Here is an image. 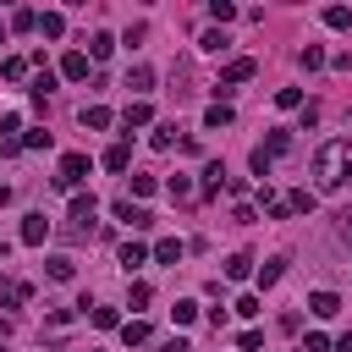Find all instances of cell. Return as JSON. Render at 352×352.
I'll return each mask as SVG.
<instances>
[{"instance_id":"8fae6325","label":"cell","mask_w":352,"mask_h":352,"mask_svg":"<svg viewBox=\"0 0 352 352\" xmlns=\"http://www.w3.org/2000/svg\"><path fill=\"white\" fill-rule=\"evenodd\" d=\"M44 275H50V280H72V275H77V258H72V253H55V258L44 264Z\"/></svg>"},{"instance_id":"cb8c5ba5","label":"cell","mask_w":352,"mask_h":352,"mask_svg":"<svg viewBox=\"0 0 352 352\" xmlns=\"http://www.w3.org/2000/svg\"><path fill=\"white\" fill-rule=\"evenodd\" d=\"M280 275H286V258H264L258 264V286H275Z\"/></svg>"},{"instance_id":"9a60e30c","label":"cell","mask_w":352,"mask_h":352,"mask_svg":"<svg viewBox=\"0 0 352 352\" xmlns=\"http://www.w3.org/2000/svg\"><path fill=\"white\" fill-rule=\"evenodd\" d=\"M143 264H148V248H143V242H126V248H121V270L132 275V270H143Z\"/></svg>"},{"instance_id":"4316f807","label":"cell","mask_w":352,"mask_h":352,"mask_svg":"<svg viewBox=\"0 0 352 352\" xmlns=\"http://www.w3.org/2000/svg\"><path fill=\"white\" fill-rule=\"evenodd\" d=\"M264 148H270V154H286V148H292V132H286V126H275V132L264 138Z\"/></svg>"},{"instance_id":"ba28073f","label":"cell","mask_w":352,"mask_h":352,"mask_svg":"<svg viewBox=\"0 0 352 352\" xmlns=\"http://www.w3.org/2000/svg\"><path fill=\"white\" fill-rule=\"evenodd\" d=\"M182 253H187L182 236H160V242H154V258H160V264H182Z\"/></svg>"},{"instance_id":"83f0119b","label":"cell","mask_w":352,"mask_h":352,"mask_svg":"<svg viewBox=\"0 0 352 352\" xmlns=\"http://www.w3.org/2000/svg\"><path fill=\"white\" fill-rule=\"evenodd\" d=\"M148 297H154L148 280H132V286H126V302H132V308H148Z\"/></svg>"},{"instance_id":"2e32d148","label":"cell","mask_w":352,"mask_h":352,"mask_svg":"<svg viewBox=\"0 0 352 352\" xmlns=\"http://www.w3.org/2000/svg\"><path fill=\"white\" fill-rule=\"evenodd\" d=\"M148 336H154V330H148V319H126V324H121V341H126V346H143Z\"/></svg>"},{"instance_id":"7bdbcfd3","label":"cell","mask_w":352,"mask_h":352,"mask_svg":"<svg viewBox=\"0 0 352 352\" xmlns=\"http://www.w3.org/2000/svg\"><path fill=\"white\" fill-rule=\"evenodd\" d=\"M341 236H346V242H352V209H346V214H341Z\"/></svg>"},{"instance_id":"1f68e13d","label":"cell","mask_w":352,"mask_h":352,"mask_svg":"<svg viewBox=\"0 0 352 352\" xmlns=\"http://www.w3.org/2000/svg\"><path fill=\"white\" fill-rule=\"evenodd\" d=\"M275 104H280V110H297V104H302V88H275Z\"/></svg>"},{"instance_id":"6da1fadb","label":"cell","mask_w":352,"mask_h":352,"mask_svg":"<svg viewBox=\"0 0 352 352\" xmlns=\"http://www.w3.org/2000/svg\"><path fill=\"white\" fill-rule=\"evenodd\" d=\"M352 176V138H330L319 154H314V182L330 192V187H341Z\"/></svg>"},{"instance_id":"52a82bcc","label":"cell","mask_w":352,"mask_h":352,"mask_svg":"<svg viewBox=\"0 0 352 352\" xmlns=\"http://www.w3.org/2000/svg\"><path fill=\"white\" fill-rule=\"evenodd\" d=\"M44 236H50V220H44L38 209H33V214H22V242H28V248H38Z\"/></svg>"},{"instance_id":"8d00e7d4","label":"cell","mask_w":352,"mask_h":352,"mask_svg":"<svg viewBox=\"0 0 352 352\" xmlns=\"http://www.w3.org/2000/svg\"><path fill=\"white\" fill-rule=\"evenodd\" d=\"M286 209H297V214H308V209H314V192H302V187H297V192L286 198Z\"/></svg>"},{"instance_id":"f35d334b","label":"cell","mask_w":352,"mask_h":352,"mask_svg":"<svg viewBox=\"0 0 352 352\" xmlns=\"http://www.w3.org/2000/svg\"><path fill=\"white\" fill-rule=\"evenodd\" d=\"M11 28H16V33H33V28H38V16H33V11H16V16H11Z\"/></svg>"},{"instance_id":"e0dca14e","label":"cell","mask_w":352,"mask_h":352,"mask_svg":"<svg viewBox=\"0 0 352 352\" xmlns=\"http://www.w3.org/2000/svg\"><path fill=\"white\" fill-rule=\"evenodd\" d=\"M0 77H6V82H28V60H22V55H6V60H0Z\"/></svg>"},{"instance_id":"836d02e7","label":"cell","mask_w":352,"mask_h":352,"mask_svg":"<svg viewBox=\"0 0 352 352\" xmlns=\"http://www.w3.org/2000/svg\"><path fill=\"white\" fill-rule=\"evenodd\" d=\"M165 192H170V198H192V182H187V176H182V170H176V176H170V182H165Z\"/></svg>"},{"instance_id":"ee69618b","label":"cell","mask_w":352,"mask_h":352,"mask_svg":"<svg viewBox=\"0 0 352 352\" xmlns=\"http://www.w3.org/2000/svg\"><path fill=\"white\" fill-rule=\"evenodd\" d=\"M336 352H352V330H346V336H341V341H336Z\"/></svg>"},{"instance_id":"4dcf8cb0","label":"cell","mask_w":352,"mask_h":352,"mask_svg":"<svg viewBox=\"0 0 352 352\" xmlns=\"http://www.w3.org/2000/svg\"><path fill=\"white\" fill-rule=\"evenodd\" d=\"M324 28H352V11H346V6H330V11H324Z\"/></svg>"},{"instance_id":"b9f144b4","label":"cell","mask_w":352,"mask_h":352,"mask_svg":"<svg viewBox=\"0 0 352 352\" xmlns=\"http://www.w3.org/2000/svg\"><path fill=\"white\" fill-rule=\"evenodd\" d=\"M297 352H330V341H324V336H302V346H297Z\"/></svg>"},{"instance_id":"277c9868","label":"cell","mask_w":352,"mask_h":352,"mask_svg":"<svg viewBox=\"0 0 352 352\" xmlns=\"http://www.w3.org/2000/svg\"><path fill=\"white\" fill-rule=\"evenodd\" d=\"M110 209H116V220H126V226H132V231H148V226H154V214H148V209H138V204H132V198H116V204H110Z\"/></svg>"},{"instance_id":"7c38bea8","label":"cell","mask_w":352,"mask_h":352,"mask_svg":"<svg viewBox=\"0 0 352 352\" xmlns=\"http://www.w3.org/2000/svg\"><path fill=\"white\" fill-rule=\"evenodd\" d=\"M60 77H72V82H82V77H88V55H82V50H72V55L60 60Z\"/></svg>"},{"instance_id":"60d3db41","label":"cell","mask_w":352,"mask_h":352,"mask_svg":"<svg viewBox=\"0 0 352 352\" xmlns=\"http://www.w3.org/2000/svg\"><path fill=\"white\" fill-rule=\"evenodd\" d=\"M154 187H160V182H154V176H132V192H138V198H148V192H154Z\"/></svg>"},{"instance_id":"44dd1931","label":"cell","mask_w":352,"mask_h":352,"mask_svg":"<svg viewBox=\"0 0 352 352\" xmlns=\"http://www.w3.org/2000/svg\"><path fill=\"white\" fill-rule=\"evenodd\" d=\"M38 33H44V38H60V33H66V16H60V11H44V16H38Z\"/></svg>"},{"instance_id":"3957f363","label":"cell","mask_w":352,"mask_h":352,"mask_svg":"<svg viewBox=\"0 0 352 352\" xmlns=\"http://www.w3.org/2000/svg\"><path fill=\"white\" fill-rule=\"evenodd\" d=\"M248 77H253V60H248V55H236V60H226V72H220V88H214V94H231V88H236V82H248Z\"/></svg>"},{"instance_id":"4fadbf2b","label":"cell","mask_w":352,"mask_h":352,"mask_svg":"<svg viewBox=\"0 0 352 352\" xmlns=\"http://www.w3.org/2000/svg\"><path fill=\"white\" fill-rule=\"evenodd\" d=\"M126 88H132V94H148V88H154V66H143V60H138V66L126 72Z\"/></svg>"},{"instance_id":"f6af8a7d","label":"cell","mask_w":352,"mask_h":352,"mask_svg":"<svg viewBox=\"0 0 352 352\" xmlns=\"http://www.w3.org/2000/svg\"><path fill=\"white\" fill-rule=\"evenodd\" d=\"M6 336H11V319H0V341H6Z\"/></svg>"},{"instance_id":"d4e9b609","label":"cell","mask_w":352,"mask_h":352,"mask_svg":"<svg viewBox=\"0 0 352 352\" xmlns=\"http://www.w3.org/2000/svg\"><path fill=\"white\" fill-rule=\"evenodd\" d=\"M110 50H116V38H110V33H94V38H88V55H94V60H104Z\"/></svg>"},{"instance_id":"9c48e42d","label":"cell","mask_w":352,"mask_h":352,"mask_svg":"<svg viewBox=\"0 0 352 352\" xmlns=\"http://www.w3.org/2000/svg\"><path fill=\"white\" fill-rule=\"evenodd\" d=\"M198 50H204V55H226V50H231V38H226L220 28H204V33H198Z\"/></svg>"},{"instance_id":"30bf717a","label":"cell","mask_w":352,"mask_h":352,"mask_svg":"<svg viewBox=\"0 0 352 352\" xmlns=\"http://www.w3.org/2000/svg\"><path fill=\"white\" fill-rule=\"evenodd\" d=\"M99 165H104V170H126V165H132V148H126V143H110V148L99 154Z\"/></svg>"},{"instance_id":"8992f818","label":"cell","mask_w":352,"mask_h":352,"mask_svg":"<svg viewBox=\"0 0 352 352\" xmlns=\"http://www.w3.org/2000/svg\"><path fill=\"white\" fill-rule=\"evenodd\" d=\"M148 121H154V104H148V99H132V104L121 110V126H126V132H132V126H148Z\"/></svg>"},{"instance_id":"7a4b0ae2","label":"cell","mask_w":352,"mask_h":352,"mask_svg":"<svg viewBox=\"0 0 352 352\" xmlns=\"http://www.w3.org/2000/svg\"><path fill=\"white\" fill-rule=\"evenodd\" d=\"M88 182V154H60V170H55V187H66V192H77Z\"/></svg>"},{"instance_id":"5bb4252c","label":"cell","mask_w":352,"mask_h":352,"mask_svg":"<svg viewBox=\"0 0 352 352\" xmlns=\"http://www.w3.org/2000/svg\"><path fill=\"white\" fill-rule=\"evenodd\" d=\"M94 209H99V204H94V192H72V220H77V226H88V220H94Z\"/></svg>"},{"instance_id":"74e56055","label":"cell","mask_w":352,"mask_h":352,"mask_svg":"<svg viewBox=\"0 0 352 352\" xmlns=\"http://www.w3.org/2000/svg\"><path fill=\"white\" fill-rule=\"evenodd\" d=\"M236 346H242V352H258V346H264V330H242Z\"/></svg>"},{"instance_id":"ac0fdd59","label":"cell","mask_w":352,"mask_h":352,"mask_svg":"<svg viewBox=\"0 0 352 352\" xmlns=\"http://www.w3.org/2000/svg\"><path fill=\"white\" fill-rule=\"evenodd\" d=\"M231 121H236V116H231V104H226V99L204 110V126H214V132H220V126H231Z\"/></svg>"},{"instance_id":"d6986e66","label":"cell","mask_w":352,"mask_h":352,"mask_svg":"<svg viewBox=\"0 0 352 352\" xmlns=\"http://www.w3.org/2000/svg\"><path fill=\"white\" fill-rule=\"evenodd\" d=\"M110 121H116V116H110L104 104H88V110H82V126H88V132H104Z\"/></svg>"},{"instance_id":"e575fe53","label":"cell","mask_w":352,"mask_h":352,"mask_svg":"<svg viewBox=\"0 0 352 352\" xmlns=\"http://www.w3.org/2000/svg\"><path fill=\"white\" fill-rule=\"evenodd\" d=\"M209 16H214V22H231L236 6H231V0H209Z\"/></svg>"},{"instance_id":"484cf974","label":"cell","mask_w":352,"mask_h":352,"mask_svg":"<svg viewBox=\"0 0 352 352\" xmlns=\"http://www.w3.org/2000/svg\"><path fill=\"white\" fill-rule=\"evenodd\" d=\"M50 143H55V138H50L44 126H28V132H22V148H50Z\"/></svg>"},{"instance_id":"ffe728a7","label":"cell","mask_w":352,"mask_h":352,"mask_svg":"<svg viewBox=\"0 0 352 352\" xmlns=\"http://www.w3.org/2000/svg\"><path fill=\"white\" fill-rule=\"evenodd\" d=\"M88 319H94L99 330H121V314H116V308H104V302H94V308H88Z\"/></svg>"},{"instance_id":"603a6c76","label":"cell","mask_w":352,"mask_h":352,"mask_svg":"<svg viewBox=\"0 0 352 352\" xmlns=\"http://www.w3.org/2000/svg\"><path fill=\"white\" fill-rule=\"evenodd\" d=\"M226 275H231V280H248V275H253V258H248V253H231V258H226Z\"/></svg>"},{"instance_id":"d6a6232c","label":"cell","mask_w":352,"mask_h":352,"mask_svg":"<svg viewBox=\"0 0 352 352\" xmlns=\"http://www.w3.org/2000/svg\"><path fill=\"white\" fill-rule=\"evenodd\" d=\"M253 170H258V176H270V170H275V154H270V148H264V143H258V148H253Z\"/></svg>"},{"instance_id":"bcb514c9","label":"cell","mask_w":352,"mask_h":352,"mask_svg":"<svg viewBox=\"0 0 352 352\" xmlns=\"http://www.w3.org/2000/svg\"><path fill=\"white\" fill-rule=\"evenodd\" d=\"M0 352H6V346H0Z\"/></svg>"},{"instance_id":"7402d4cb","label":"cell","mask_w":352,"mask_h":352,"mask_svg":"<svg viewBox=\"0 0 352 352\" xmlns=\"http://www.w3.org/2000/svg\"><path fill=\"white\" fill-rule=\"evenodd\" d=\"M220 187H226V165L209 160V165H204V192H220Z\"/></svg>"},{"instance_id":"ab89813d","label":"cell","mask_w":352,"mask_h":352,"mask_svg":"<svg viewBox=\"0 0 352 352\" xmlns=\"http://www.w3.org/2000/svg\"><path fill=\"white\" fill-rule=\"evenodd\" d=\"M176 143V126H154V148H170Z\"/></svg>"},{"instance_id":"f546056e","label":"cell","mask_w":352,"mask_h":352,"mask_svg":"<svg viewBox=\"0 0 352 352\" xmlns=\"http://www.w3.org/2000/svg\"><path fill=\"white\" fill-rule=\"evenodd\" d=\"M170 319H176V324H192V319H198V302H192V297H182V302L170 308Z\"/></svg>"},{"instance_id":"d590c367","label":"cell","mask_w":352,"mask_h":352,"mask_svg":"<svg viewBox=\"0 0 352 352\" xmlns=\"http://www.w3.org/2000/svg\"><path fill=\"white\" fill-rule=\"evenodd\" d=\"M297 60H302V66H308V72H319V66H324V50H319V44H308V50H302V55H297Z\"/></svg>"},{"instance_id":"5b68a950","label":"cell","mask_w":352,"mask_h":352,"mask_svg":"<svg viewBox=\"0 0 352 352\" xmlns=\"http://www.w3.org/2000/svg\"><path fill=\"white\" fill-rule=\"evenodd\" d=\"M302 308H308L314 319H336V314H341V297H336V292H314Z\"/></svg>"},{"instance_id":"f1b7e54d","label":"cell","mask_w":352,"mask_h":352,"mask_svg":"<svg viewBox=\"0 0 352 352\" xmlns=\"http://www.w3.org/2000/svg\"><path fill=\"white\" fill-rule=\"evenodd\" d=\"M236 314H242V319H258V314H264V302H258L253 292H242V297H236Z\"/></svg>"}]
</instances>
